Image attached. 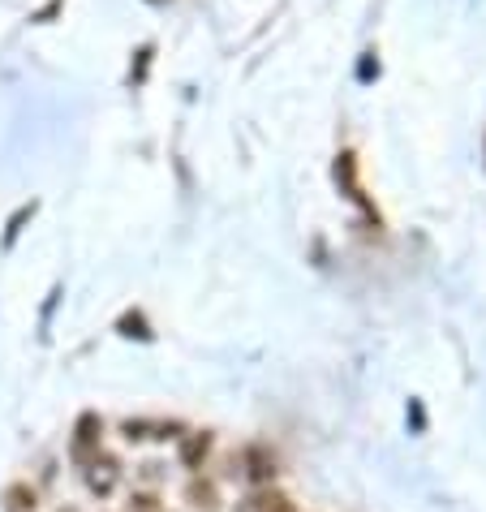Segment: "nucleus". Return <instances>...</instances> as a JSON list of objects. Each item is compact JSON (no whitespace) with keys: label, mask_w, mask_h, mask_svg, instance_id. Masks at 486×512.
Here are the masks:
<instances>
[{"label":"nucleus","mask_w":486,"mask_h":512,"mask_svg":"<svg viewBox=\"0 0 486 512\" xmlns=\"http://www.w3.org/2000/svg\"><path fill=\"white\" fill-rule=\"evenodd\" d=\"M99 452H104V418L87 409V414H78V422H74V444H69V461L82 469L91 457H99Z\"/></svg>","instance_id":"f257e3e1"},{"label":"nucleus","mask_w":486,"mask_h":512,"mask_svg":"<svg viewBox=\"0 0 486 512\" xmlns=\"http://www.w3.org/2000/svg\"><path fill=\"white\" fill-rule=\"evenodd\" d=\"M241 465H246V478L254 482V487H267V482L276 478V452L263 448V444H250L246 452H241Z\"/></svg>","instance_id":"f03ea898"},{"label":"nucleus","mask_w":486,"mask_h":512,"mask_svg":"<svg viewBox=\"0 0 486 512\" xmlns=\"http://www.w3.org/2000/svg\"><path fill=\"white\" fill-rule=\"evenodd\" d=\"M82 478H87V487H91L95 495H108L112 487H117V478H121V465L99 452V457H91L87 465H82Z\"/></svg>","instance_id":"7ed1b4c3"},{"label":"nucleus","mask_w":486,"mask_h":512,"mask_svg":"<svg viewBox=\"0 0 486 512\" xmlns=\"http://www.w3.org/2000/svg\"><path fill=\"white\" fill-rule=\"evenodd\" d=\"M237 512H293V500L267 482V487H254L250 495H241Z\"/></svg>","instance_id":"20e7f679"},{"label":"nucleus","mask_w":486,"mask_h":512,"mask_svg":"<svg viewBox=\"0 0 486 512\" xmlns=\"http://www.w3.org/2000/svg\"><path fill=\"white\" fill-rule=\"evenodd\" d=\"M207 452H211V435H207V431H190V435H181V461L190 465V469H203Z\"/></svg>","instance_id":"39448f33"},{"label":"nucleus","mask_w":486,"mask_h":512,"mask_svg":"<svg viewBox=\"0 0 486 512\" xmlns=\"http://www.w3.org/2000/svg\"><path fill=\"white\" fill-rule=\"evenodd\" d=\"M5 512H35V491L26 487V482H13V487L5 491Z\"/></svg>","instance_id":"423d86ee"},{"label":"nucleus","mask_w":486,"mask_h":512,"mask_svg":"<svg viewBox=\"0 0 486 512\" xmlns=\"http://www.w3.org/2000/svg\"><path fill=\"white\" fill-rule=\"evenodd\" d=\"M190 500H194V508H203V512L220 508L216 504V487H211V482H190Z\"/></svg>","instance_id":"0eeeda50"},{"label":"nucleus","mask_w":486,"mask_h":512,"mask_svg":"<svg viewBox=\"0 0 486 512\" xmlns=\"http://www.w3.org/2000/svg\"><path fill=\"white\" fill-rule=\"evenodd\" d=\"M130 512H168V508L155 500V495H134V500H130Z\"/></svg>","instance_id":"6e6552de"},{"label":"nucleus","mask_w":486,"mask_h":512,"mask_svg":"<svg viewBox=\"0 0 486 512\" xmlns=\"http://www.w3.org/2000/svg\"><path fill=\"white\" fill-rule=\"evenodd\" d=\"M357 74H362V82L379 78V61H370V52H366V61H362V69H357Z\"/></svg>","instance_id":"1a4fd4ad"}]
</instances>
